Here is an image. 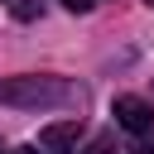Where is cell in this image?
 Listing matches in <instances>:
<instances>
[{
    "mask_svg": "<svg viewBox=\"0 0 154 154\" xmlns=\"http://www.w3.org/2000/svg\"><path fill=\"white\" fill-rule=\"evenodd\" d=\"M111 116H116V125H120V130H130V135L154 130V106H149L144 96H116Z\"/></svg>",
    "mask_w": 154,
    "mask_h": 154,
    "instance_id": "obj_2",
    "label": "cell"
},
{
    "mask_svg": "<svg viewBox=\"0 0 154 154\" xmlns=\"http://www.w3.org/2000/svg\"><path fill=\"white\" fill-rule=\"evenodd\" d=\"M63 5H67V10H77V14H87V10H91V0H63Z\"/></svg>",
    "mask_w": 154,
    "mask_h": 154,
    "instance_id": "obj_5",
    "label": "cell"
},
{
    "mask_svg": "<svg viewBox=\"0 0 154 154\" xmlns=\"http://www.w3.org/2000/svg\"><path fill=\"white\" fill-rule=\"evenodd\" d=\"M135 154H154V149H149V144H144V149H135Z\"/></svg>",
    "mask_w": 154,
    "mask_h": 154,
    "instance_id": "obj_6",
    "label": "cell"
},
{
    "mask_svg": "<svg viewBox=\"0 0 154 154\" xmlns=\"http://www.w3.org/2000/svg\"><path fill=\"white\" fill-rule=\"evenodd\" d=\"M10 10H14V19H34V14H38V5H34V0H14Z\"/></svg>",
    "mask_w": 154,
    "mask_h": 154,
    "instance_id": "obj_4",
    "label": "cell"
},
{
    "mask_svg": "<svg viewBox=\"0 0 154 154\" xmlns=\"http://www.w3.org/2000/svg\"><path fill=\"white\" fill-rule=\"evenodd\" d=\"M0 101H10V106H67V101H77V87L67 77H5Z\"/></svg>",
    "mask_w": 154,
    "mask_h": 154,
    "instance_id": "obj_1",
    "label": "cell"
},
{
    "mask_svg": "<svg viewBox=\"0 0 154 154\" xmlns=\"http://www.w3.org/2000/svg\"><path fill=\"white\" fill-rule=\"evenodd\" d=\"M77 135H82V120H77V116H67V120L43 125V130H38V144H43V149H63V144H72Z\"/></svg>",
    "mask_w": 154,
    "mask_h": 154,
    "instance_id": "obj_3",
    "label": "cell"
},
{
    "mask_svg": "<svg viewBox=\"0 0 154 154\" xmlns=\"http://www.w3.org/2000/svg\"><path fill=\"white\" fill-rule=\"evenodd\" d=\"M144 5H149V10H154V0H144Z\"/></svg>",
    "mask_w": 154,
    "mask_h": 154,
    "instance_id": "obj_7",
    "label": "cell"
}]
</instances>
